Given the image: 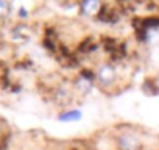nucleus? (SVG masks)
Instances as JSON below:
<instances>
[{"instance_id":"obj_1","label":"nucleus","mask_w":159,"mask_h":150,"mask_svg":"<svg viewBox=\"0 0 159 150\" xmlns=\"http://www.w3.org/2000/svg\"><path fill=\"white\" fill-rule=\"evenodd\" d=\"M119 148L120 150H137L140 147V139L134 133H122L117 139Z\"/></svg>"},{"instance_id":"obj_2","label":"nucleus","mask_w":159,"mask_h":150,"mask_svg":"<svg viewBox=\"0 0 159 150\" xmlns=\"http://www.w3.org/2000/svg\"><path fill=\"white\" fill-rule=\"evenodd\" d=\"M97 80H98V83L102 86L112 85L114 80H116V70H114V67L109 66V64H103L98 69V72H97Z\"/></svg>"},{"instance_id":"obj_3","label":"nucleus","mask_w":159,"mask_h":150,"mask_svg":"<svg viewBox=\"0 0 159 150\" xmlns=\"http://www.w3.org/2000/svg\"><path fill=\"white\" fill-rule=\"evenodd\" d=\"M102 7L100 0H83L81 2V14L83 16H95Z\"/></svg>"},{"instance_id":"obj_4","label":"nucleus","mask_w":159,"mask_h":150,"mask_svg":"<svg viewBox=\"0 0 159 150\" xmlns=\"http://www.w3.org/2000/svg\"><path fill=\"white\" fill-rule=\"evenodd\" d=\"M81 117H83V113L80 111V110H69V111L59 114L58 119L61 122H76V120L81 119Z\"/></svg>"},{"instance_id":"obj_5","label":"nucleus","mask_w":159,"mask_h":150,"mask_svg":"<svg viewBox=\"0 0 159 150\" xmlns=\"http://www.w3.org/2000/svg\"><path fill=\"white\" fill-rule=\"evenodd\" d=\"M91 82L89 80H86L84 77H81V78H80L78 80V83H76V88L80 89V91H81V92H86V91H89L91 89Z\"/></svg>"},{"instance_id":"obj_6","label":"nucleus","mask_w":159,"mask_h":150,"mask_svg":"<svg viewBox=\"0 0 159 150\" xmlns=\"http://www.w3.org/2000/svg\"><path fill=\"white\" fill-rule=\"evenodd\" d=\"M10 13V2L8 0H0V17H5Z\"/></svg>"}]
</instances>
